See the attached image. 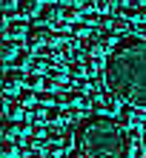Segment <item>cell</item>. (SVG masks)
<instances>
[{"label":"cell","instance_id":"6da1fadb","mask_svg":"<svg viewBox=\"0 0 146 158\" xmlns=\"http://www.w3.org/2000/svg\"><path fill=\"white\" fill-rule=\"evenodd\" d=\"M106 89L115 92L123 104H135L146 109V38L123 35L115 49L106 55L103 69Z\"/></svg>","mask_w":146,"mask_h":158},{"label":"cell","instance_id":"7a4b0ae2","mask_svg":"<svg viewBox=\"0 0 146 158\" xmlns=\"http://www.w3.org/2000/svg\"><path fill=\"white\" fill-rule=\"evenodd\" d=\"M77 152L83 158H135L140 144L138 129L112 115H83L75 127Z\"/></svg>","mask_w":146,"mask_h":158},{"label":"cell","instance_id":"3957f363","mask_svg":"<svg viewBox=\"0 0 146 158\" xmlns=\"http://www.w3.org/2000/svg\"><path fill=\"white\" fill-rule=\"evenodd\" d=\"M52 43H54V32L49 29L46 23H37V26H32L29 35H26V49H32V52H37V55H52Z\"/></svg>","mask_w":146,"mask_h":158},{"label":"cell","instance_id":"277c9868","mask_svg":"<svg viewBox=\"0 0 146 158\" xmlns=\"http://www.w3.org/2000/svg\"><path fill=\"white\" fill-rule=\"evenodd\" d=\"M26 86V72L23 69H14V66H6V75H3V92L6 98H17V92Z\"/></svg>","mask_w":146,"mask_h":158},{"label":"cell","instance_id":"5b68a950","mask_svg":"<svg viewBox=\"0 0 146 158\" xmlns=\"http://www.w3.org/2000/svg\"><path fill=\"white\" fill-rule=\"evenodd\" d=\"M117 118H120L129 129H140L146 124V109L143 106H135V104H123L120 112H117Z\"/></svg>","mask_w":146,"mask_h":158},{"label":"cell","instance_id":"8992f818","mask_svg":"<svg viewBox=\"0 0 146 158\" xmlns=\"http://www.w3.org/2000/svg\"><path fill=\"white\" fill-rule=\"evenodd\" d=\"M29 29H32V26L26 23V17H12V20H6L3 38H9V40H26Z\"/></svg>","mask_w":146,"mask_h":158},{"label":"cell","instance_id":"52a82bcc","mask_svg":"<svg viewBox=\"0 0 146 158\" xmlns=\"http://www.w3.org/2000/svg\"><path fill=\"white\" fill-rule=\"evenodd\" d=\"M120 106H123V101L115 95V92H100V115H117L120 112Z\"/></svg>","mask_w":146,"mask_h":158},{"label":"cell","instance_id":"ba28073f","mask_svg":"<svg viewBox=\"0 0 146 158\" xmlns=\"http://www.w3.org/2000/svg\"><path fill=\"white\" fill-rule=\"evenodd\" d=\"M80 98H83V92H80L75 83L57 89V106H75V104H80Z\"/></svg>","mask_w":146,"mask_h":158},{"label":"cell","instance_id":"9c48e42d","mask_svg":"<svg viewBox=\"0 0 146 158\" xmlns=\"http://www.w3.org/2000/svg\"><path fill=\"white\" fill-rule=\"evenodd\" d=\"M40 9H43L40 0H17L14 12H17V17H37Z\"/></svg>","mask_w":146,"mask_h":158},{"label":"cell","instance_id":"30bf717a","mask_svg":"<svg viewBox=\"0 0 146 158\" xmlns=\"http://www.w3.org/2000/svg\"><path fill=\"white\" fill-rule=\"evenodd\" d=\"M60 12H63L60 3H46L37 15V23H60Z\"/></svg>","mask_w":146,"mask_h":158},{"label":"cell","instance_id":"8fae6325","mask_svg":"<svg viewBox=\"0 0 146 158\" xmlns=\"http://www.w3.org/2000/svg\"><path fill=\"white\" fill-rule=\"evenodd\" d=\"M29 69H32V72H43V75H46V72H52V69H54V63H52L49 55H32Z\"/></svg>","mask_w":146,"mask_h":158},{"label":"cell","instance_id":"7c38bea8","mask_svg":"<svg viewBox=\"0 0 146 158\" xmlns=\"http://www.w3.org/2000/svg\"><path fill=\"white\" fill-rule=\"evenodd\" d=\"M26 89H34V92L46 89V75L43 72H26Z\"/></svg>","mask_w":146,"mask_h":158},{"label":"cell","instance_id":"4fadbf2b","mask_svg":"<svg viewBox=\"0 0 146 158\" xmlns=\"http://www.w3.org/2000/svg\"><path fill=\"white\" fill-rule=\"evenodd\" d=\"M26 112V106L20 104V101H17V98H6V118H12V121H17V118H20Z\"/></svg>","mask_w":146,"mask_h":158},{"label":"cell","instance_id":"5bb4252c","mask_svg":"<svg viewBox=\"0 0 146 158\" xmlns=\"http://www.w3.org/2000/svg\"><path fill=\"white\" fill-rule=\"evenodd\" d=\"M29 63H32V49H20V52L12 58V63H9V66H14V69H26Z\"/></svg>","mask_w":146,"mask_h":158},{"label":"cell","instance_id":"9a60e30c","mask_svg":"<svg viewBox=\"0 0 146 158\" xmlns=\"http://www.w3.org/2000/svg\"><path fill=\"white\" fill-rule=\"evenodd\" d=\"M17 55V40H9V38H3V63L9 66L12 63V58Z\"/></svg>","mask_w":146,"mask_h":158},{"label":"cell","instance_id":"2e32d148","mask_svg":"<svg viewBox=\"0 0 146 158\" xmlns=\"http://www.w3.org/2000/svg\"><path fill=\"white\" fill-rule=\"evenodd\" d=\"M17 152H23V150L17 147L14 138H3V158H17Z\"/></svg>","mask_w":146,"mask_h":158},{"label":"cell","instance_id":"e0dca14e","mask_svg":"<svg viewBox=\"0 0 146 158\" xmlns=\"http://www.w3.org/2000/svg\"><path fill=\"white\" fill-rule=\"evenodd\" d=\"M115 3H117V0H95V9H97L100 15H112Z\"/></svg>","mask_w":146,"mask_h":158},{"label":"cell","instance_id":"ac0fdd59","mask_svg":"<svg viewBox=\"0 0 146 158\" xmlns=\"http://www.w3.org/2000/svg\"><path fill=\"white\" fill-rule=\"evenodd\" d=\"M54 3H60V6H83V0H54Z\"/></svg>","mask_w":146,"mask_h":158},{"label":"cell","instance_id":"d6986e66","mask_svg":"<svg viewBox=\"0 0 146 158\" xmlns=\"http://www.w3.org/2000/svg\"><path fill=\"white\" fill-rule=\"evenodd\" d=\"M23 158H46V152H37V150H34V152H26Z\"/></svg>","mask_w":146,"mask_h":158},{"label":"cell","instance_id":"ffe728a7","mask_svg":"<svg viewBox=\"0 0 146 158\" xmlns=\"http://www.w3.org/2000/svg\"><path fill=\"white\" fill-rule=\"evenodd\" d=\"M63 158H83V155H80V152H72V150H69V152L63 155Z\"/></svg>","mask_w":146,"mask_h":158},{"label":"cell","instance_id":"44dd1931","mask_svg":"<svg viewBox=\"0 0 146 158\" xmlns=\"http://www.w3.org/2000/svg\"><path fill=\"white\" fill-rule=\"evenodd\" d=\"M9 6H17V0H3V9H9Z\"/></svg>","mask_w":146,"mask_h":158},{"label":"cell","instance_id":"7402d4cb","mask_svg":"<svg viewBox=\"0 0 146 158\" xmlns=\"http://www.w3.org/2000/svg\"><path fill=\"white\" fill-rule=\"evenodd\" d=\"M140 144H143V150H146V132H143V141H140Z\"/></svg>","mask_w":146,"mask_h":158}]
</instances>
